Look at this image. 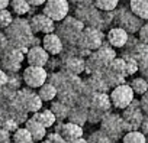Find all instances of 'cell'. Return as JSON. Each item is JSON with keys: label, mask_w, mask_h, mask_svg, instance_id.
<instances>
[{"label": "cell", "mask_w": 148, "mask_h": 143, "mask_svg": "<svg viewBox=\"0 0 148 143\" xmlns=\"http://www.w3.org/2000/svg\"><path fill=\"white\" fill-rule=\"evenodd\" d=\"M5 33L9 38V43L15 48H19L26 55L31 46L42 45V41H39L35 33L32 32L29 19H25L23 16H16L9 28L5 29Z\"/></svg>", "instance_id": "6da1fadb"}, {"label": "cell", "mask_w": 148, "mask_h": 143, "mask_svg": "<svg viewBox=\"0 0 148 143\" xmlns=\"http://www.w3.org/2000/svg\"><path fill=\"white\" fill-rule=\"evenodd\" d=\"M84 28H86V25L80 19H77L74 15L73 16L68 15L55 28V33L61 38L64 45H76L79 42L80 33L83 32Z\"/></svg>", "instance_id": "7a4b0ae2"}, {"label": "cell", "mask_w": 148, "mask_h": 143, "mask_svg": "<svg viewBox=\"0 0 148 143\" xmlns=\"http://www.w3.org/2000/svg\"><path fill=\"white\" fill-rule=\"evenodd\" d=\"M100 130L108 134L112 142H116L119 139L123 137L125 131V126H123V117L122 114H115L108 111L106 116L103 117V120L100 121Z\"/></svg>", "instance_id": "3957f363"}, {"label": "cell", "mask_w": 148, "mask_h": 143, "mask_svg": "<svg viewBox=\"0 0 148 143\" xmlns=\"http://www.w3.org/2000/svg\"><path fill=\"white\" fill-rule=\"evenodd\" d=\"M26 59V55L22 49L9 45V48L0 54V68L6 73H19L22 68V62Z\"/></svg>", "instance_id": "277c9868"}, {"label": "cell", "mask_w": 148, "mask_h": 143, "mask_svg": "<svg viewBox=\"0 0 148 143\" xmlns=\"http://www.w3.org/2000/svg\"><path fill=\"white\" fill-rule=\"evenodd\" d=\"M144 25V19L136 16L131 7H116V15H115V26H119L125 29L128 33H135L141 29Z\"/></svg>", "instance_id": "5b68a950"}, {"label": "cell", "mask_w": 148, "mask_h": 143, "mask_svg": "<svg viewBox=\"0 0 148 143\" xmlns=\"http://www.w3.org/2000/svg\"><path fill=\"white\" fill-rule=\"evenodd\" d=\"M145 113L141 108V103L138 100H132V103L122 110V117H123V126L125 131H132V130H139L142 121H144Z\"/></svg>", "instance_id": "8992f818"}, {"label": "cell", "mask_w": 148, "mask_h": 143, "mask_svg": "<svg viewBox=\"0 0 148 143\" xmlns=\"http://www.w3.org/2000/svg\"><path fill=\"white\" fill-rule=\"evenodd\" d=\"M74 16L80 19L86 26H93L103 30V12L99 10L95 5L76 7L74 9Z\"/></svg>", "instance_id": "52a82bcc"}, {"label": "cell", "mask_w": 148, "mask_h": 143, "mask_svg": "<svg viewBox=\"0 0 148 143\" xmlns=\"http://www.w3.org/2000/svg\"><path fill=\"white\" fill-rule=\"evenodd\" d=\"M103 42H105V35H103L102 29H97V28H93V26H86L83 29V32L80 33L77 45L83 49L93 52V51L99 49Z\"/></svg>", "instance_id": "ba28073f"}, {"label": "cell", "mask_w": 148, "mask_h": 143, "mask_svg": "<svg viewBox=\"0 0 148 143\" xmlns=\"http://www.w3.org/2000/svg\"><path fill=\"white\" fill-rule=\"evenodd\" d=\"M109 96H110V100H112V106L118 110H123L125 107H128L132 103L135 93L128 83H123L121 85L113 87Z\"/></svg>", "instance_id": "9c48e42d"}, {"label": "cell", "mask_w": 148, "mask_h": 143, "mask_svg": "<svg viewBox=\"0 0 148 143\" xmlns=\"http://www.w3.org/2000/svg\"><path fill=\"white\" fill-rule=\"evenodd\" d=\"M35 88H31V87H22L21 90H18L16 93V97L19 100V103L25 107V110L28 113H36L42 108V98L39 97L38 93L34 91Z\"/></svg>", "instance_id": "30bf717a"}, {"label": "cell", "mask_w": 148, "mask_h": 143, "mask_svg": "<svg viewBox=\"0 0 148 143\" xmlns=\"http://www.w3.org/2000/svg\"><path fill=\"white\" fill-rule=\"evenodd\" d=\"M22 77H23V84L25 85H28L31 88H39L48 80V71H47L45 66L28 65L23 69Z\"/></svg>", "instance_id": "8fae6325"}, {"label": "cell", "mask_w": 148, "mask_h": 143, "mask_svg": "<svg viewBox=\"0 0 148 143\" xmlns=\"http://www.w3.org/2000/svg\"><path fill=\"white\" fill-rule=\"evenodd\" d=\"M42 13H45L55 22H61L70 13V2L68 0H47L42 7Z\"/></svg>", "instance_id": "7c38bea8"}, {"label": "cell", "mask_w": 148, "mask_h": 143, "mask_svg": "<svg viewBox=\"0 0 148 143\" xmlns=\"http://www.w3.org/2000/svg\"><path fill=\"white\" fill-rule=\"evenodd\" d=\"M29 19V23H31V28H32V32L36 35V33H51V32H55V28H57V22L52 20L51 18H48L45 13H38V15H32L28 18Z\"/></svg>", "instance_id": "4fadbf2b"}, {"label": "cell", "mask_w": 148, "mask_h": 143, "mask_svg": "<svg viewBox=\"0 0 148 143\" xmlns=\"http://www.w3.org/2000/svg\"><path fill=\"white\" fill-rule=\"evenodd\" d=\"M49 59V54L42 45L31 46L26 54V62L28 65H36V66H45Z\"/></svg>", "instance_id": "5bb4252c"}, {"label": "cell", "mask_w": 148, "mask_h": 143, "mask_svg": "<svg viewBox=\"0 0 148 143\" xmlns=\"http://www.w3.org/2000/svg\"><path fill=\"white\" fill-rule=\"evenodd\" d=\"M62 66L61 69H65L71 74H76V75H80L82 73H84L86 69V58L83 56H79V55H71V56H67V58H62Z\"/></svg>", "instance_id": "9a60e30c"}, {"label": "cell", "mask_w": 148, "mask_h": 143, "mask_svg": "<svg viewBox=\"0 0 148 143\" xmlns=\"http://www.w3.org/2000/svg\"><path fill=\"white\" fill-rule=\"evenodd\" d=\"M42 46L47 49V52L49 55H60L64 49V42L61 41V38L55 33V32H51V33H47L44 35L42 38Z\"/></svg>", "instance_id": "2e32d148"}, {"label": "cell", "mask_w": 148, "mask_h": 143, "mask_svg": "<svg viewBox=\"0 0 148 143\" xmlns=\"http://www.w3.org/2000/svg\"><path fill=\"white\" fill-rule=\"evenodd\" d=\"M128 39H129V33H128L125 29L119 28V26L110 28L109 32H108V35H106V41H108L113 48H118V49L123 48V46L126 45Z\"/></svg>", "instance_id": "e0dca14e"}, {"label": "cell", "mask_w": 148, "mask_h": 143, "mask_svg": "<svg viewBox=\"0 0 148 143\" xmlns=\"http://www.w3.org/2000/svg\"><path fill=\"white\" fill-rule=\"evenodd\" d=\"M90 107L92 108H96V110H100V111H110L112 108V100H110V96L108 93H100V91H95L92 94V98H90ZM89 107V108H90Z\"/></svg>", "instance_id": "ac0fdd59"}, {"label": "cell", "mask_w": 148, "mask_h": 143, "mask_svg": "<svg viewBox=\"0 0 148 143\" xmlns=\"http://www.w3.org/2000/svg\"><path fill=\"white\" fill-rule=\"evenodd\" d=\"M93 55L96 56V59L106 68L108 66V64L112 61V59H115L116 58V52H115V48L106 41V42H103L102 43V46L99 48V49H96V51H93Z\"/></svg>", "instance_id": "d6986e66"}, {"label": "cell", "mask_w": 148, "mask_h": 143, "mask_svg": "<svg viewBox=\"0 0 148 143\" xmlns=\"http://www.w3.org/2000/svg\"><path fill=\"white\" fill-rule=\"evenodd\" d=\"M93 91H100V93H108L110 90L109 84L106 83V80L103 78V71L100 73H95L92 75H89V78L83 80Z\"/></svg>", "instance_id": "ffe728a7"}, {"label": "cell", "mask_w": 148, "mask_h": 143, "mask_svg": "<svg viewBox=\"0 0 148 143\" xmlns=\"http://www.w3.org/2000/svg\"><path fill=\"white\" fill-rule=\"evenodd\" d=\"M60 134L67 142H73V140H76L79 137H83V126L71 123V121H67V123L62 124V129H61Z\"/></svg>", "instance_id": "44dd1931"}, {"label": "cell", "mask_w": 148, "mask_h": 143, "mask_svg": "<svg viewBox=\"0 0 148 143\" xmlns=\"http://www.w3.org/2000/svg\"><path fill=\"white\" fill-rule=\"evenodd\" d=\"M25 127L31 131V134H32L35 142H41V140H44L47 137V127L42 123H39L38 120H35L34 117H29L26 120Z\"/></svg>", "instance_id": "7402d4cb"}, {"label": "cell", "mask_w": 148, "mask_h": 143, "mask_svg": "<svg viewBox=\"0 0 148 143\" xmlns=\"http://www.w3.org/2000/svg\"><path fill=\"white\" fill-rule=\"evenodd\" d=\"M87 114H89V108L82 107V106H74V107L70 108V113H68L67 120L71 121V123L84 126L87 123Z\"/></svg>", "instance_id": "603a6c76"}, {"label": "cell", "mask_w": 148, "mask_h": 143, "mask_svg": "<svg viewBox=\"0 0 148 143\" xmlns=\"http://www.w3.org/2000/svg\"><path fill=\"white\" fill-rule=\"evenodd\" d=\"M57 100L64 103L68 107H74V106H76V101H77V91L70 88V87H67V85H64V87L58 88Z\"/></svg>", "instance_id": "cb8c5ba5"}, {"label": "cell", "mask_w": 148, "mask_h": 143, "mask_svg": "<svg viewBox=\"0 0 148 143\" xmlns=\"http://www.w3.org/2000/svg\"><path fill=\"white\" fill-rule=\"evenodd\" d=\"M32 117H34L35 120H38L39 123H42L47 129L52 127L54 123L57 121V117H55V114L52 113L51 108H41L39 111L32 113Z\"/></svg>", "instance_id": "d4e9b609"}, {"label": "cell", "mask_w": 148, "mask_h": 143, "mask_svg": "<svg viewBox=\"0 0 148 143\" xmlns=\"http://www.w3.org/2000/svg\"><path fill=\"white\" fill-rule=\"evenodd\" d=\"M131 10L144 20H148V0H129Z\"/></svg>", "instance_id": "484cf974"}, {"label": "cell", "mask_w": 148, "mask_h": 143, "mask_svg": "<svg viewBox=\"0 0 148 143\" xmlns=\"http://www.w3.org/2000/svg\"><path fill=\"white\" fill-rule=\"evenodd\" d=\"M32 5L28 3L26 0H10V9L12 13H15L16 16H25L29 15L32 12Z\"/></svg>", "instance_id": "4316f807"}, {"label": "cell", "mask_w": 148, "mask_h": 143, "mask_svg": "<svg viewBox=\"0 0 148 143\" xmlns=\"http://www.w3.org/2000/svg\"><path fill=\"white\" fill-rule=\"evenodd\" d=\"M38 94L39 97L42 98V101H52L54 98H57V94H58V88L51 84V83H45L42 84L39 88H38Z\"/></svg>", "instance_id": "83f0119b"}, {"label": "cell", "mask_w": 148, "mask_h": 143, "mask_svg": "<svg viewBox=\"0 0 148 143\" xmlns=\"http://www.w3.org/2000/svg\"><path fill=\"white\" fill-rule=\"evenodd\" d=\"M49 108L52 110V113L55 114V117H57V120H67V117H68V113H70V108L71 107H68V106H65L64 103H61V101H58V100H52L51 101V106H49Z\"/></svg>", "instance_id": "f1b7e54d"}, {"label": "cell", "mask_w": 148, "mask_h": 143, "mask_svg": "<svg viewBox=\"0 0 148 143\" xmlns=\"http://www.w3.org/2000/svg\"><path fill=\"white\" fill-rule=\"evenodd\" d=\"M110 73L113 74H118V75H122V77H128V73H126V64H125V59L121 56V58H115L112 59L108 66H106Z\"/></svg>", "instance_id": "f546056e"}, {"label": "cell", "mask_w": 148, "mask_h": 143, "mask_svg": "<svg viewBox=\"0 0 148 143\" xmlns=\"http://www.w3.org/2000/svg\"><path fill=\"white\" fill-rule=\"evenodd\" d=\"M12 142L15 143H31V142H35L31 131L26 129V127H19L16 131L12 133Z\"/></svg>", "instance_id": "4dcf8cb0"}, {"label": "cell", "mask_w": 148, "mask_h": 143, "mask_svg": "<svg viewBox=\"0 0 148 143\" xmlns=\"http://www.w3.org/2000/svg\"><path fill=\"white\" fill-rule=\"evenodd\" d=\"M122 143H147V136L139 130L126 131L122 137Z\"/></svg>", "instance_id": "1f68e13d"}, {"label": "cell", "mask_w": 148, "mask_h": 143, "mask_svg": "<svg viewBox=\"0 0 148 143\" xmlns=\"http://www.w3.org/2000/svg\"><path fill=\"white\" fill-rule=\"evenodd\" d=\"M103 78L106 80V83L109 84V87H110V88H113V87H116V85H121V84L126 83V81H125V80H126V77H122V75L113 74V73H110V71H109L108 68H105V69H103Z\"/></svg>", "instance_id": "d6a6232c"}, {"label": "cell", "mask_w": 148, "mask_h": 143, "mask_svg": "<svg viewBox=\"0 0 148 143\" xmlns=\"http://www.w3.org/2000/svg\"><path fill=\"white\" fill-rule=\"evenodd\" d=\"M129 85L132 87L134 93L138 94V96H142V94H145V93L148 91V81H147L144 77L134 78V80L129 83Z\"/></svg>", "instance_id": "836d02e7"}, {"label": "cell", "mask_w": 148, "mask_h": 143, "mask_svg": "<svg viewBox=\"0 0 148 143\" xmlns=\"http://www.w3.org/2000/svg\"><path fill=\"white\" fill-rule=\"evenodd\" d=\"M0 127H3L5 130L13 133V131H16V130L21 127V124H19V123L16 121V119H13L12 116L3 114L2 119H0Z\"/></svg>", "instance_id": "e575fe53"}, {"label": "cell", "mask_w": 148, "mask_h": 143, "mask_svg": "<svg viewBox=\"0 0 148 143\" xmlns=\"http://www.w3.org/2000/svg\"><path fill=\"white\" fill-rule=\"evenodd\" d=\"M121 56L125 59L128 75H134L135 73H138L139 66H138V61H136V58L134 55H131V54H121Z\"/></svg>", "instance_id": "d590c367"}, {"label": "cell", "mask_w": 148, "mask_h": 143, "mask_svg": "<svg viewBox=\"0 0 148 143\" xmlns=\"http://www.w3.org/2000/svg\"><path fill=\"white\" fill-rule=\"evenodd\" d=\"M22 83H23V77L19 73H9L8 74V83H6V85L9 88L18 91V90L22 88Z\"/></svg>", "instance_id": "8d00e7d4"}, {"label": "cell", "mask_w": 148, "mask_h": 143, "mask_svg": "<svg viewBox=\"0 0 148 143\" xmlns=\"http://www.w3.org/2000/svg\"><path fill=\"white\" fill-rule=\"evenodd\" d=\"M93 5L102 12H109L118 7L119 0H93Z\"/></svg>", "instance_id": "74e56055"}, {"label": "cell", "mask_w": 148, "mask_h": 143, "mask_svg": "<svg viewBox=\"0 0 148 143\" xmlns=\"http://www.w3.org/2000/svg\"><path fill=\"white\" fill-rule=\"evenodd\" d=\"M87 143H112V139L102 130H97L90 133V136L87 137Z\"/></svg>", "instance_id": "f35d334b"}, {"label": "cell", "mask_w": 148, "mask_h": 143, "mask_svg": "<svg viewBox=\"0 0 148 143\" xmlns=\"http://www.w3.org/2000/svg\"><path fill=\"white\" fill-rule=\"evenodd\" d=\"M13 13L8 9H3V10H0V29H6L10 26V23L13 22Z\"/></svg>", "instance_id": "ab89813d"}, {"label": "cell", "mask_w": 148, "mask_h": 143, "mask_svg": "<svg viewBox=\"0 0 148 143\" xmlns=\"http://www.w3.org/2000/svg\"><path fill=\"white\" fill-rule=\"evenodd\" d=\"M106 116L105 111H100V110H96V108H89V114H87V123H92V124H97L103 120V117Z\"/></svg>", "instance_id": "60d3db41"}, {"label": "cell", "mask_w": 148, "mask_h": 143, "mask_svg": "<svg viewBox=\"0 0 148 143\" xmlns=\"http://www.w3.org/2000/svg\"><path fill=\"white\" fill-rule=\"evenodd\" d=\"M136 61H138V73H141V77L147 78L148 77V54L145 55H139V56H135Z\"/></svg>", "instance_id": "b9f144b4"}, {"label": "cell", "mask_w": 148, "mask_h": 143, "mask_svg": "<svg viewBox=\"0 0 148 143\" xmlns=\"http://www.w3.org/2000/svg\"><path fill=\"white\" fill-rule=\"evenodd\" d=\"M47 139L51 140L52 143H70V142H67V140H65L60 133H57V131H52V133L47 134Z\"/></svg>", "instance_id": "7bdbcfd3"}, {"label": "cell", "mask_w": 148, "mask_h": 143, "mask_svg": "<svg viewBox=\"0 0 148 143\" xmlns=\"http://www.w3.org/2000/svg\"><path fill=\"white\" fill-rule=\"evenodd\" d=\"M138 38L148 45V22L144 23V25L141 26V29L138 30Z\"/></svg>", "instance_id": "ee69618b"}, {"label": "cell", "mask_w": 148, "mask_h": 143, "mask_svg": "<svg viewBox=\"0 0 148 143\" xmlns=\"http://www.w3.org/2000/svg\"><path fill=\"white\" fill-rule=\"evenodd\" d=\"M9 38H8V35L5 33V32H0V54L2 52H5L8 48H9Z\"/></svg>", "instance_id": "f6af8a7d"}, {"label": "cell", "mask_w": 148, "mask_h": 143, "mask_svg": "<svg viewBox=\"0 0 148 143\" xmlns=\"http://www.w3.org/2000/svg\"><path fill=\"white\" fill-rule=\"evenodd\" d=\"M12 142V133L0 127V143H10Z\"/></svg>", "instance_id": "bcb514c9"}, {"label": "cell", "mask_w": 148, "mask_h": 143, "mask_svg": "<svg viewBox=\"0 0 148 143\" xmlns=\"http://www.w3.org/2000/svg\"><path fill=\"white\" fill-rule=\"evenodd\" d=\"M73 3L76 7H82V6H89L93 5V0H73Z\"/></svg>", "instance_id": "7dc6e473"}, {"label": "cell", "mask_w": 148, "mask_h": 143, "mask_svg": "<svg viewBox=\"0 0 148 143\" xmlns=\"http://www.w3.org/2000/svg\"><path fill=\"white\" fill-rule=\"evenodd\" d=\"M8 83V73L6 71H3L2 68H0V87L5 85Z\"/></svg>", "instance_id": "c3c4849f"}, {"label": "cell", "mask_w": 148, "mask_h": 143, "mask_svg": "<svg viewBox=\"0 0 148 143\" xmlns=\"http://www.w3.org/2000/svg\"><path fill=\"white\" fill-rule=\"evenodd\" d=\"M139 131H142L145 136H148V120L147 119H144V121H142V124L139 127Z\"/></svg>", "instance_id": "681fc988"}, {"label": "cell", "mask_w": 148, "mask_h": 143, "mask_svg": "<svg viewBox=\"0 0 148 143\" xmlns=\"http://www.w3.org/2000/svg\"><path fill=\"white\" fill-rule=\"evenodd\" d=\"M28 3H31L32 6H35V7H38V6H44V3L47 2V0H26Z\"/></svg>", "instance_id": "f907efd6"}, {"label": "cell", "mask_w": 148, "mask_h": 143, "mask_svg": "<svg viewBox=\"0 0 148 143\" xmlns=\"http://www.w3.org/2000/svg\"><path fill=\"white\" fill-rule=\"evenodd\" d=\"M8 6H10V0H0V10L8 9Z\"/></svg>", "instance_id": "816d5d0a"}, {"label": "cell", "mask_w": 148, "mask_h": 143, "mask_svg": "<svg viewBox=\"0 0 148 143\" xmlns=\"http://www.w3.org/2000/svg\"><path fill=\"white\" fill-rule=\"evenodd\" d=\"M70 143H87V139H84V137H79V139L73 140V142H70Z\"/></svg>", "instance_id": "f5cc1de1"}, {"label": "cell", "mask_w": 148, "mask_h": 143, "mask_svg": "<svg viewBox=\"0 0 148 143\" xmlns=\"http://www.w3.org/2000/svg\"><path fill=\"white\" fill-rule=\"evenodd\" d=\"M41 143H52V142L48 140V139H44V140H41Z\"/></svg>", "instance_id": "db71d44e"}, {"label": "cell", "mask_w": 148, "mask_h": 143, "mask_svg": "<svg viewBox=\"0 0 148 143\" xmlns=\"http://www.w3.org/2000/svg\"><path fill=\"white\" fill-rule=\"evenodd\" d=\"M2 116H3V110H2V107H0V119H2Z\"/></svg>", "instance_id": "11a10c76"}, {"label": "cell", "mask_w": 148, "mask_h": 143, "mask_svg": "<svg viewBox=\"0 0 148 143\" xmlns=\"http://www.w3.org/2000/svg\"><path fill=\"white\" fill-rule=\"evenodd\" d=\"M147 143H148V136H147Z\"/></svg>", "instance_id": "9f6ffc18"}, {"label": "cell", "mask_w": 148, "mask_h": 143, "mask_svg": "<svg viewBox=\"0 0 148 143\" xmlns=\"http://www.w3.org/2000/svg\"><path fill=\"white\" fill-rule=\"evenodd\" d=\"M31 143H35V142H31Z\"/></svg>", "instance_id": "6f0895ef"}, {"label": "cell", "mask_w": 148, "mask_h": 143, "mask_svg": "<svg viewBox=\"0 0 148 143\" xmlns=\"http://www.w3.org/2000/svg\"><path fill=\"white\" fill-rule=\"evenodd\" d=\"M10 143H15V142H10Z\"/></svg>", "instance_id": "680465c9"}]
</instances>
